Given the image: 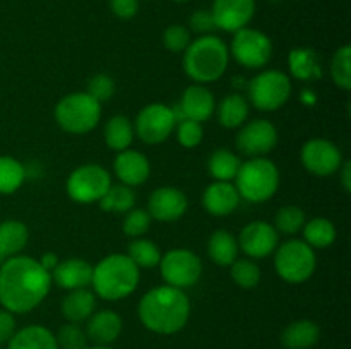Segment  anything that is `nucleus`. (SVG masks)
I'll use <instances>...</instances> for the list:
<instances>
[{
  "label": "nucleus",
  "instance_id": "1",
  "mask_svg": "<svg viewBox=\"0 0 351 349\" xmlns=\"http://www.w3.org/2000/svg\"><path fill=\"white\" fill-rule=\"evenodd\" d=\"M51 287V274L26 255H14L0 263V305L10 313L34 310Z\"/></svg>",
  "mask_w": 351,
  "mask_h": 349
},
{
  "label": "nucleus",
  "instance_id": "2",
  "mask_svg": "<svg viewBox=\"0 0 351 349\" xmlns=\"http://www.w3.org/2000/svg\"><path fill=\"white\" fill-rule=\"evenodd\" d=\"M137 315L141 324L154 334H177L187 325L191 317V301L184 289L168 284L158 286L141 298Z\"/></svg>",
  "mask_w": 351,
  "mask_h": 349
},
{
  "label": "nucleus",
  "instance_id": "3",
  "mask_svg": "<svg viewBox=\"0 0 351 349\" xmlns=\"http://www.w3.org/2000/svg\"><path fill=\"white\" fill-rule=\"evenodd\" d=\"M139 279V267L129 259L127 253H112L93 266V293L106 301L123 300L132 294Z\"/></svg>",
  "mask_w": 351,
  "mask_h": 349
},
{
  "label": "nucleus",
  "instance_id": "4",
  "mask_svg": "<svg viewBox=\"0 0 351 349\" xmlns=\"http://www.w3.org/2000/svg\"><path fill=\"white\" fill-rule=\"evenodd\" d=\"M230 50L221 38L204 34L191 41L184 51V70L195 84L215 82L226 72Z\"/></svg>",
  "mask_w": 351,
  "mask_h": 349
},
{
  "label": "nucleus",
  "instance_id": "5",
  "mask_svg": "<svg viewBox=\"0 0 351 349\" xmlns=\"http://www.w3.org/2000/svg\"><path fill=\"white\" fill-rule=\"evenodd\" d=\"M235 187L240 198L256 204L266 202L276 194L280 187V170L266 157H252L240 164L235 177Z\"/></svg>",
  "mask_w": 351,
  "mask_h": 349
},
{
  "label": "nucleus",
  "instance_id": "6",
  "mask_svg": "<svg viewBox=\"0 0 351 349\" xmlns=\"http://www.w3.org/2000/svg\"><path fill=\"white\" fill-rule=\"evenodd\" d=\"M101 118V103L88 92H71L55 106V120L58 127L69 133H88Z\"/></svg>",
  "mask_w": 351,
  "mask_h": 349
},
{
  "label": "nucleus",
  "instance_id": "7",
  "mask_svg": "<svg viewBox=\"0 0 351 349\" xmlns=\"http://www.w3.org/2000/svg\"><path fill=\"white\" fill-rule=\"evenodd\" d=\"M317 267L315 252L304 240H288L276 248L274 269L278 276L291 284H300L311 279Z\"/></svg>",
  "mask_w": 351,
  "mask_h": 349
},
{
  "label": "nucleus",
  "instance_id": "8",
  "mask_svg": "<svg viewBox=\"0 0 351 349\" xmlns=\"http://www.w3.org/2000/svg\"><path fill=\"white\" fill-rule=\"evenodd\" d=\"M291 96V81L281 70H264L249 82L250 103L261 112H276Z\"/></svg>",
  "mask_w": 351,
  "mask_h": 349
},
{
  "label": "nucleus",
  "instance_id": "9",
  "mask_svg": "<svg viewBox=\"0 0 351 349\" xmlns=\"http://www.w3.org/2000/svg\"><path fill=\"white\" fill-rule=\"evenodd\" d=\"M67 194L77 204H93L112 187V177L99 164H82L67 178Z\"/></svg>",
  "mask_w": 351,
  "mask_h": 349
},
{
  "label": "nucleus",
  "instance_id": "10",
  "mask_svg": "<svg viewBox=\"0 0 351 349\" xmlns=\"http://www.w3.org/2000/svg\"><path fill=\"white\" fill-rule=\"evenodd\" d=\"M230 51L240 65L247 68H263L273 57V41L266 33L254 27H242L233 33Z\"/></svg>",
  "mask_w": 351,
  "mask_h": 349
},
{
  "label": "nucleus",
  "instance_id": "11",
  "mask_svg": "<svg viewBox=\"0 0 351 349\" xmlns=\"http://www.w3.org/2000/svg\"><path fill=\"white\" fill-rule=\"evenodd\" d=\"M160 270L168 286L187 289L192 287L202 274V262L192 250L175 248L161 255Z\"/></svg>",
  "mask_w": 351,
  "mask_h": 349
},
{
  "label": "nucleus",
  "instance_id": "12",
  "mask_svg": "<svg viewBox=\"0 0 351 349\" xmlns=\"http://www.w3.org/2000/svg\"><path fill=\"white\" fill-rule=\"evenodd\" d=\"M177 127L173 108L163 103H151L144 106L134 123V132L143 142L161 144L173 133Z\"/></svg>",
  "mask_w": 351,
  "mask_h": 349
},
{
  "label": "nucleus",
  "instance_id": "13",
  "mask_svg": "<svg viewBox=\"0 0 351 349\" xmlns=\"http://www.w3.org/2000/svg\"><path fill=\"white\" fill-rule=\"evenodd\" d=\"M302 163L315 177H331L341 168L343 154L328 139H311L302 147Z\"/></svg>",
  "mask_w": 351,
  "mask_h": 349
},
{
  "label": "nucleus",
  "instance_id": "14",
  "mask_svg": "<svg viewBox=\"0 0 351 349\" xmlns=\"http://www.w3.org/2000/svg\"><path fill=\"white\" fill-rule=\"evenodd\" d=\"M278 144V130L269 120H252L243 123L237 135V147L240 153L252 157H263L271 153Z\"/></svg>",
  "mask_w": 351,
  "mask_h": 349
},
{
  "label": "nucleus",
  "instance_id": "15",
  "mask_svg": "<svg viewBox=\"0 0 351 349\" xmlns=\"http://www.w3.org/2000/svg\"><path fill=\"white\" fill-rule=\"evenodd\" d=\"M239 246L250 259H266L280 243V233L266 221H252L242 229L239 236Z\"/></svg>",
  "mask_w": 351,
  "mask_h": 349
},
{
  "label": "nucleus",
  "instance_id": "16",
  "mask_svg": "<svg viewBox=\"0 0 351 349\" xmlns=\"http://www.w3.org/2000/svg\"><path fill=\"white\" fill-rule=\"evenodd\" d=\"M216 109V101L213 92L204 84H192L182 94L180 103L173 108L177 123L180 120H194V122H206L213 116Z\"/></svg>",
  "mask_w": 351,
  "mask_h": 349
},
{
  "label": "nucleus",
  "instance_id": "17",
  "mask_svg": "<svg viewBox=\"0 0 351 349\" xmlns=\"http://www.w3.org/2000/svg\"><path fill=\"white\" fill-rule=\"evenodd\" d=\"M211 14L218 29L237 33L252 21L256 14V0H215Z\"/></svg>",
  "mask_w": 351,
  "mask_h": 349
},
{
  "label": "nucleus",
  "instance_id": "18",
  "mask_svg": "<svg viewBox=\"0 0 351 349\" xmlns=\"http://www.w3.org/2000/svg\"><path fill=\"white\" fill-rule=\"evenodd\" d=\"M189 207V201L180 188L161 187L151 194L147 202V212L151 219L171 222L180 219Z\"/></svg>",
  "mask_w": 351,
  "mask_h": 349
},
{
  "label": "nucleus",
  "instance_id": "19",
  "mask_svg": "<svg viewBox=\"0 0 351 349\" xmlns=\"http://www.w3.org/2000/svg\"><path fill=\"white\" fill-rule=\"evenodd\" d=\"M113 171H115L117 178L122 181V185H127L130 188L139 187L149 178V159L139 151H120L113 161Z\"/></svg>",
  "mask_w": 351,
  "mask_h": 349
},
{
  "label": "nucleus",
  "instance_id": "20",
  "mask_svg": "<svg viewBox=\"0 0 351 349\" xmlns=\"http://www.w3.org/2000/svg\"><path fill=\"white\" fill-rule=\"evenodd\" d=\"M240 194L232 181H213L202 195V204L204 209L211 216H228L239 207Z\"/></svg>",
  "mask_w": 351,
  "mask_h": 349
},
{
  "label": "nucleus",
  "instance_id": "21",
  "mask_svg": "<svg viewBox=\"0 0 351 349\" xmlns=\"http://www.w3.org/2000/svg\"><path fill=\"white\" fill-rule=\"evenodd\" d=\"M91 277L93 266L82 259H67L51 270V283L69 291L91 286Z\"/></svg>",
  "mask_w": 351,
  "mask_h": 349
},
{
  "label": "nucleus",
  "instance_id": "22",
  "mask_svg": "<svg viewBox=\"0 0 351 349\" xmlns=\"http://www.w3.org/2000/svg\"><path fill=\"white\" fill-rule=\"evenodd\" d=\"M88 339L96 346H110L122 334V317L113 310L95 311L86 325Z\"/></svg>",
  "mask_w": 351,
  "mask_h": 349
},
{
  "label": "nucleus",
  "instance_id": "23",
  "mask_svg": "<svg viewBox=\"0 0 351 349\" xmlns=\"http://www.w3.org/2000/svg\"><path fill=\"white\" fill-rule=\"evenodd\" d=\"M96 308V294L88 287L74 289L62 301V315L72 324H81L88 320Z\"/></svg>",
  "mask_w": 351,
  "mask_h": 349
},
{
  "label": "nucleus",
  "instance_id": "24",
  "mask_svg": "<svg viewBox=\"0 0 351 349\" xmlns=\"http://www.w3.org/2000/svg\"><path fill=\"white\" fill-rule=\"evenodd\" d=\"M7 349H58L57 339L43 325H27L16 331L7 342Z\"/></svg>",
  "mask_w": 351,
  "mask_h": 349
},
{
  "label": "nucleus",
  "instance_id": "25",
  "mask_svg": "<svg viewBox=\"0 0 351 349\" xmlns=\"http://www.w3.org/2000/svg\"><path fill=\"white\" fill-rule=\"evenodd\" d=\"M321 339V328L312 320L291 322L281 334V344L287 349H311Z\"/></svg>",
  "mask_w": 351,
  "mask_h": 349
},
{
  "label": "nucleus",
  "instance_id": "26",
  "mask_svg": "<svg viewBox=\"0 0 351 349\" xmlns=\"http://www.w3.org/2000/svg\"><path fill=\"white\" fill-rule=\"evenodd\" d=\"M27 226L24 222L9 219L0 222V263L14 255H19L21 250L27 245Z\"/></svg>",
  "mask_w": 351,
  "mask_h": 349
},
{
  "label": "nucleus",
  "instance_id": "27",
  "mask_svg": "<svg viewBox=\"0 0 351 349\" xmlns=\"http://www.w3.org/2000/svg\"><path fill=\"white\" fill-rule=\"evenodd\" d=\"M240 246L235 236L228 231H215L209 236L208 242V255L218 266H232L239 259Z\"/></svg>",
  "mask_w": 351,
  "mask_h": 349
},
{
  "label": "nucleus",
  "instance_id": "28",
  "mask_svg": "<svg viewBox=\"0 0 351 349\" xmlns=\"http://www.w3.org/2000/svg\"><path fill=\"white\" fill-rule=\"evenodd\" d=\"M288 65L293 77L300 81H315L322 75L321 62L312 48H293L288 55Z\"/></svg>",
  "mask_w": 351,
  "mask_h": 349
},
{
  "label": "nucleus",
  "instance_id": "29",
  "mask_svg": "<svg viewBox=\"0 0 351 349\" xmlns=\"http://www.w3.org/2000/svg\"><path fill=\"white\" fill-rule=\"evenodd\" d=\"M218 113V122L225 129H239L247 122L249 116V101L242 94H228L221 99L215 109Z\"/></svg>",
  "mask_w": 351,
  "mask_h": 349
},
{
  "label": "nucleus",
  "instance_id": "30",
  "mask_svg": "<svg viewBox=\"0 0 351 349\" xmlns=\"http://www.w3.org/2000/svg\"><path fill=\"white\" fill-rule=\"evenodd\" d=\"M134 135H136L134 125L125 115H115L106 122L105 142L110 149L117 151V153L129 149Z\"/></svg>",
  "mask_w": 351,
  "mask_h": 349
},
{
  "label": "nucleus",
  "instance_id": "31",
  "mask_svg": "<svg viewBox=\"0 0 351 349\" xmlns=\"http://www.w3.org/2000/svg\"><path fill=\"white\" fill-rule=\"evenodd\" d=\"M240 157L228 149H218L209 156L208 170L215 181H232L235 180L240 170Z\"/></svg>",
  "mask_w": 351,
  "mask_h": 349
},
{
  "label": "nucleus",
  "instance_id": "32",
  "mask_svg": "<svg viewBox=\"0 0 351 349\" xmlns=\"http://www.w3.org/2000/svg\"><path fill=\"white\" fill-rule=\"evenodd\" d=\"M304 242L312 248H328L336 240V228L329 219L314 218L304 224Z\"/></svg>",
  "mask_w": 351,
  "mask_h": 349
},
{
  "label": "nucleus",
  "instance_id": "33",
  "mask_svg": "<svg viewBox=\"0 0 351 349\" xmlns=\"http://www.w3.org/2000/svg\"><path fill=\"white\" fill-rule=\"evenodd\" d=\"M99 207L106 212H117V214H125L136 204V194L127 185H113L108 188L105 195L99 198Z\"/></svg>",
  "mask_w": 351,
  "mask_h": 349
},
{
  "label": "nucleus",
  "instance_id": "34",
  "mask_svg": "<svg viewBox=\"0 0 351 349\" xmlns=\"http://www.w3.org/2000/svg\"><path fill=\"white\" fill-rule=\"evenodd\" d=\"M26 180L23 163L12 156H0V194L9 195L21 188Z\"/></svg>",
  "mask_w": 351,
  "mask_h": 349
},
{
  "label": "nucleus",
  "instance_id": "35",
  "mask_svg": "<svg viewBox=\"0 0 351 349\" xmlns=\"http://www.w3.org/2000/svg\"><path fill=\"white\" fill-rule=\"evenodd\" d=\"M127 255H129V259L132 260L139 269L141 267H144V269H153V267H156L161 260L160 248H158L151 240L146 238L134 240L129 245Z\"/></svg>",
  "mask_w": 351,
  "mask_h": 349
},
{
  "label": "nucleus",
  "instance_id": "36",
  "mask_svg": "<svg viewBox=\"0 0 351 349\" xmlns=\"http://www.w3.org/2000/svg\"><path fill=\"white\" fill-rule=\"evenodd\" d=\"M331 75L336 86L348 91L351 89V47L338 48L331 60Z\"/></svg>",
  "mask_w": 351,
  "mask_h": 349
},
{
  "label": "nucleus",
  "instance_id": "37",
  "mask_svg": "<svg viewBox=\"0 0 351 349\" xmlns=\"http://www.w3.org/2000/svg\"><path fill=\"white\" fill-rule=\"evenodd\" d=\"M232 279L242 289H252L261 281V269L252 259H237L232 263Z\"/></svg>",
  "mask_w": 351,
  "mask_h": 349
},
{
  "label": "nucleus",
  "instance_id": "38",
  "mask_svg": "<svg viewBox=\"0 0 351 349\" xmlns=\"http://www.w3.org/2000/svg\"><path fill=\"white\" fill-rule=\"evenodd\" d=\"M305 212L297 205H285L276 212V231L283 235H295L305 224Z\"/></svg>",
  "mask_w": 351,
  "mask_h": 349
},
{
  "label": "nucleus",
  "instance_id": "39",
  "mask_svg": "<svg viewBox=\"0 0 351 349\" xmlns=\"http://www.w3.org/2000/svg\"><path fill=\"white\" fill-rule=\"evenodd\" d=\"M55 339H57L58 349H86L89 341L84 328L79 327V324H72V322L60 327Z\"/></svg>",
  "mask_w": 351,
  "mask_h": 349
},
{
  "label": "nucleus",
  "instance_id": "40",
  "mask_svg": "<svg viewBox=\"0 0 351 349\" xmlns=\"http://www.w3.org/2000/svg\"><path fill=\"white\" fill-rule=\"evenodd\" d=\"M149 226L151 216L144 209H130L129 212H125L122 228L129 238H141L149 229Z\"/></svg>",
  "mask_w": 351,
  "mask_h": 349
},
{
  "label": "nucleus",
  "instance_id": "41",
  "mask_svg": "<svg viewBox=\"0 0 351 349\" xmlns=\"http://www.w3.org/2000/svg\"><path fill=\"white\" fill-rule=\"evenodd\" d=\"M191 41V31L185 26H182V24H171L163 33L165 48L170 51H175V53H180V51L187 50Z\"/></svg>",
  "mask_w": 351,
  "mask_h": 349
},
{
  "label": "nucleus",
  "instance_id": "42",
  "mask_svg": "<svg viewBox=\"0 0 351 349\" xmlns=\"http://www.w3.org/2000/svg\"><path fill=\"white\" fill-rule=\"evenodd\" d=\"M204 137V130H202V123L194 122V120H180L177 123V139L187 149L197 147L202 142Z\"/></svg>",
  "mask_w": 351,
  "mask_h": 349
},
{
  "label": "nucleus",
  "instance_id": "43",
  "mask_svg": "<svg viewBox=\"0 0 351 349\" xmlns=\"http://www.w3.org/2000/svg\"><path fill=\"white\" fill-rule=\"evenodd\" d=\"M86 92L98 103L108 101L113 92H115V81L106 74H96L95 77L89 79L88 91Z\"/></svg>",
  "mask_w": 351,
  "mask_h": 349
},
{
  "label": "nucleus",
  "instance_id": "44",
  "mask_svg": "<svg viewBox=\"0 0 351 349\" xmlns=\"http://www.w3.org/2000/svg\"><path fill=\"white\" fill-rule=\"evenodd\" d=\"M191 29L194 33H197L199 36H204V34H213V31L218 29L216 27L215 19H213L211 10H195L191 16Z\"/></svg>",
  "mask_w": 351,
  "mask_h": 349
},
{
  "label": "nucleus",
  "instance_id": "45",
  "mask_svg": "<svg viewBox=\"0 0 351 349\" xmlns=\"http://www.w3.org/2000/svg\"><path fill=\"white\" fill-rule=\"evenodd\" d=\"M110 9L119 19H132L139 10V0H110Z\"/></svg>",
  "mask_w": 351,
  "mask_h": 349
},
{
  "label": "nucleus",
  "instance_id": "46",
  "mask_svg": "<svg viewBox=\"0 0 351 349\" xmlns=\"http://www.w3.org/2000/svg\"><path fill=\"white\" fill-rule=\"evenodd\" d=\"M14 334H16V318H14V313L2 308L0 310V346L9 342Z\"/></svg>",
  "mask_w": 351,
  "mask_h": 349
},
{
  "label": "nucleus",
  "instance_id": "47",
  "mask_svg": "<svg viewBox=\"0 0 351 349\" xmlns=\"http://www.w3.org/2000/svg\"><path fill=\"white\" fill-rule=\"evenodd\" d=\"M339 173H341V183H343V188H345L346 192L351 190V163L350 161H343L341 168H339Z\"/></svg>",
  "mask_w": 351,
  "mask_h": 349
},
{
  "label": "nucleus",
  "instance_id": "48",
  "mask_svg": "<svg viewBox=\"0 0 351 349\" xmlns=\"http://www.w3.org/2000/svg\"><path fill=\"white\" fill-rule=\"evenodd\" d=\"M38 262H40V266L43 267L45 270H48V272L51 274V270L58 266V262H60V260H58V257L55 255V253H45V255L41 257Z\"/></svg>",
  "mask_w": 351,
  "mask_h": 349
},
{
  "label": "nucleus",
  "instance_id": "49",
  "mask_svg": "<svg viewBox=\"0 0 351 349\" xmlns=\"http://www.w3.org/2000/svg\"><path fill=\"white\" fill-rule=\"evenodd\" d=\"M86 349H113V348H110V346H91V348H89V346H88V348H86Z\"/></svg>",
  "mask_w": 351,
  "mask_h": 349
},
{
  "label": "nucleus",
  "instance_id": "50",
  "mask_svg": "<svg viewBox=\"0 0 351 349\" xmlns=\"http://www.w3.org/2000/svg\"><path fill=\"white\" fill-rule=\"evenodd\" d=\"M173 2H189V0H173Z\"/></svg>",
  "mask_w": 351,
  "mask_h": 349
},
{
  "label": "nucleus",
  "instance_id": "51",
  "mask_svg": "<svg viewBox=\"0 0 351 349\" xmlns=\"http://www.w3.org/2000/svg\"><path fill=\"white\" fill-rule=\"evenodd\" d=\"M0 349H2V348H0Z\"/></svg>",
  "mask_w": 351,
  "mask_h": 349
}]
</instances>
